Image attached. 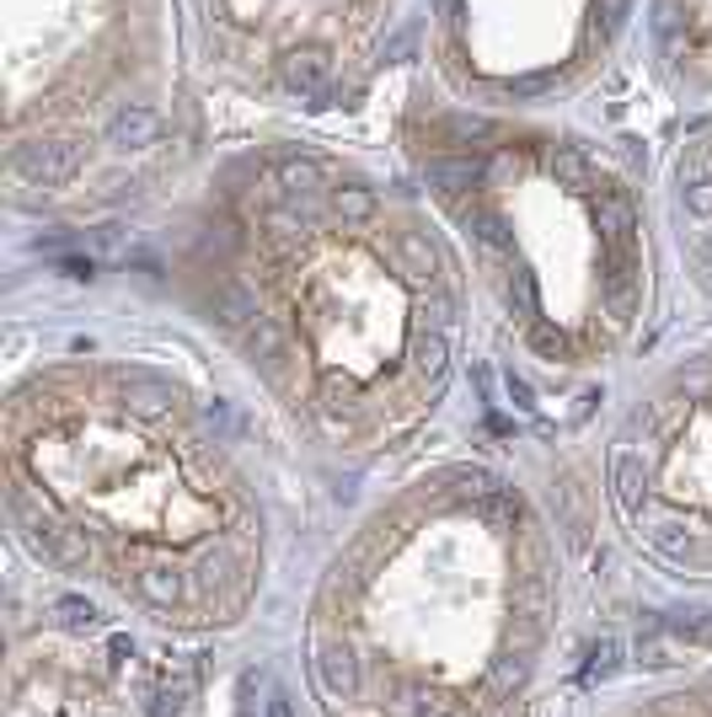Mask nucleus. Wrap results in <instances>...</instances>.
Instances as JSON below:
<instances>
[{"label": "nucleus", "mask_w": 712, "mask_h": 717, "mask_svg": "<svg viewBox=\"0 0 712 717\" xmlns=\"http://www.w3.org/2000/svg\"><path fill=\"white\" fill-rule=\"evenodd\" d=\"M193 306L327 444L413 434L456 376L461 274L407 177L268 135L225 150L182 231Z\"/></svg>", "instance_id": "1"}, {"label": "nucleus", "mask_w": 712, "mask_h": 717, "mask_svg": "<svg viewBox=\"0 0 712 717\" xmlns=\"http://www.w3.org/2000/svg\"><path fill=\"white\" fill-rule=\"evenodd\" d=\"M210 97L279 118H343L418 38V0H182Z\"/></svg>", "instance_id": "4"}, {"label": "nucleus", "mask_w": 712, "mask_h": 717, "mask_svg": "<svg viewBox=\"0 0 712 717\" xmlns=\"http://www.w3.org/2000/svg\"><path fill=\"white\" fill-rule=\"evenodd\" d=\"M107 653H113V664H124V658H129V637H113V643H107Z\"/></svg>", "instance_id": "15"}, {"label": "nucleus", "mask_w": 712, "mask_h": 717, "mask_svg": "<svg viewBox=\"0 0 712 717\" xmlns=\"http://www.w3.org/2000/svg\"><path fill=\"white\" fill-rule=\"evenodd\" d=\"M263 717H295V707H289V696H285V690H274V696L263 702Z\"/></svg>", "instance_id": "13"}, {"label": "nucleus", "mask_w": 712, "mask_h": 717, "mask_svg": "<svg viewBox=\"0 0 712 717\" xmlns=\"http://www.w3.org/2000/svg\"><path fill=\"white\" fill-rule=\"evenodd\" d=\"M418 717H456V713H445V707H424Z\"/></svg>", "instance_id": "16"}, {"label": "nucleus", "mask_w": 712, "mask_h": 717, "mask_svg": "<svg viewBox=\"0 0 712 717\" xmlns=\"http://www.w3.org/2000/svg\"><path fill=\"white\" fill-rule=\"evenodd\" d=\"M182 702H188V675H182V681H172V685H156L145 713H150V717H178Z\"/></svg>", "instance_id": "11"}, {"label": "nucleus", "mask_w": 712, "mask_h": 717, "mask_svg": "<svg viewBox=\"0 0 712 717\" xmlns=\"http://www.w3.org/2000/svg\"><path fill=\"white\" fill-rule=\"evenodd\" d=\"M638 33L642 0H418V75L471 107L563 113L606 86Z\"/></svg>", "instance_id": "5"}, {"label": "nucleus", "mask_w": 712, "mask_h": 717, "mask_svg": "<svg viewBox=\"0 0 712 717\" xmlns=\"http://www.w3.org/2000/svg\"><path fill=\"white\" fill-rule=\"evenodd\" d=\"M493 681H499V685L520 681V664H514V658H499V664H493Z\"/></svg>", "instance_id": "14"}, {"label": "nucleus", "mask_w": 712, "mask_h": 717, "mask_svg": "<svg viewBox=\"0 0 712 717\" xmlns=\"http://www.w3.org/2000/svg\"><path fill=\"white\" fill-rule=\"evenodd\" d=\"M616 664H621V643H616V637H601V643L589 649V669H584V681H610Z\"/></svg>", "instance_id": "10"}, {"label": "nucleus", "mask_w": 712, "mask_h": 717, "mask_svg": "<svg viewBox=\"0 0 712 717\" xmlns=\"http://www.w3.org/2000/svg\"><path fill=\"white\" fill-rule=\"evenodd\" d=\"M54 615H60L65 632H92V626H97V605H86V600H60Z\"/></svg>", "instance_id": "12"}, {"label": "nucleus", "mask_w": 712, "mask_h": 717, "mask_svg": "<svg viewBox=\"0 0 712 717\" xmlns=\"http://www.w3.org/2000/svg\"><path fill=\"white\" fill-rule=\"evenodd\" d=\"M0 103L11 209L97 241L210 145L182 0H0Z\"/></svg>", "instance_id": "3"}, {"label": "nucleus", "mask_w": 712, "mask_h": 717, "mask_svg": "<svg viewBox=\"0 0 712 717\" xmlns=\"http://www.w3.org/2000/svg\"><path fill=\"white\" fill-rule=\"evenodd\" d=\"M317 681L327 696H354V685H359V669H354V658L343 649H317Z\"/></svg>", "instance_id": "9"}, {"label": "nucleus", "mask_w": 712, "mask_h": 717, "mask_svg": "<svg viewBox=\"0 0 712 717\" xmlns=\"http://www.w3.org/2000/svg\"><path fill=\"white\" fill-rule=\"evenodd\" d=\"M638 49L670 103H712V0H642Z\"/></svg>", "instance_id": "7"}, {"label": "nucleus", "mask_w": 712, "mask_h": 717, "mask_svg": "<svg viewBox=\"0 0 712 717\" xmlns=\"http://www.w3.org/2000/svg\"><path fill=\"white\" fill-rule=\"evenodd\" d=\"M407 182L450 225L525 359H610L648 316V193L563 113L471 107L418 75L392 118Z\"/></svg>", "instance_id": "2"}, {"label": "nucleus", "mask_w": 712, "mask_h": 717, "mask_svg": "<svg viewBox=\"0 0 712 717\" xmlns=\"http://www.w3.org/2000/svg\"><path fill=\"white\" fill-rule=\"evenodd\" d=\"M670 193H676L680 225H686V252H691L697 274L712 284V118L680 135Z\"/></svg>", "instance_id": "8"}, {"label": "nucleus", "mask_w": 712, "mask_h": 717, "mask_svg": "<svg viewBox=\"0 0 712 717\" xmlns=\"http://www.w3.org/2000/svg\"><path fill=\"white\" fill-rule=\"evenodd\" d=\"M606 493L621 519L676 541L686 519L712 525V348L659 380L606 461Z\"/></svg>", "instance_id": "6"}]
</instances>
